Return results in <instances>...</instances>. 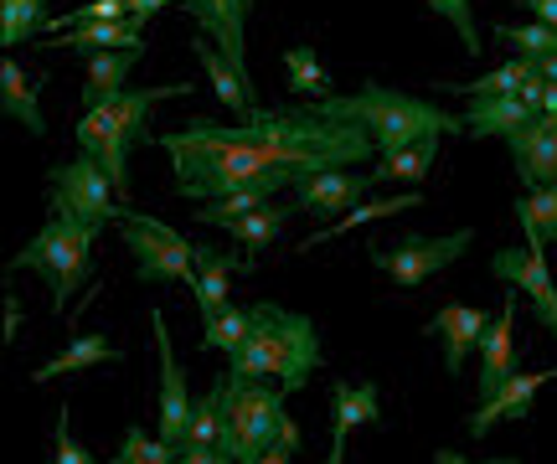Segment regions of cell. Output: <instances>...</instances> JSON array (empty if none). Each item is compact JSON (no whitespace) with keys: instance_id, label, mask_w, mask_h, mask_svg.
Returning a JSON list of instances; mask_svg holds the SVG:
<instances>
[{"instance_id":"cell-1","label":"cell","mask_w":557,"mask_h":464,"mask_svg":"<svg viewBox=\"0 0 557 464\" xmlns=\"http://www.w3.org/2000/svg\"><path fill=\"white\" fill-rule=\"evenodd\" d=\"M186 129H197L201 140L218 145H259V150H289V155H310L320 165H361L367 155H377L372 135L361 124H341V120H320L315 109H253L238 124H218V120H186Z\"/></svg>"},{"instance_id":"cell-2","label":"cell","mask_w":557,"mask_h":464,"mask_svg":"<svg viewBox=\"0 0 557 464\" xmlns=\"http://www.w3.org/2000/svg\"><path fill=\"white\" fill-rule=\"evenodd\" d=\"M160 150L176 165V191L186 202H218L238 186L274 176V171H299V176H315L331 165L310 161V155H289V150H259V145H218L201 140L197 129H171L160 135Z\"/></svg>"},{"instance_id":"cell-3","label":"cell","mask_w":557,"mask_h":464,"mask_svg":"<svg viewBox=\"0 0 557 464\" xmlns=\"http://www.w3.org/2000/svg\"><path fill=\"white\" fill-rule=\"evenodd\" d=\"M320 120H341V124H361L377 155H393L403 145L418 140H444V135H465V120L444 114L434 99H418V93H398V88H361V93H331V99L310 103Z\"/></svg>"},{"instance_id":"cell-4","label":"cell","mask_w":557,"mask_h":464,"mask_svg":"<svg viewBox=\"0 0 557 464\" xmlns=\"http://www.w3.org/2000/svg\"><path fill=\"white\" fill-rule=\"evenodd\" d=\"M320 366V330L310 315L299 310H284V304L259 300L253 304V330L248 341L227 356V372L233 377H274L284 392H299L310 383V372Z\"/></svg>"},{"instance_id":"cell-5","label":"cell","mask_w":557,"mask_h":464,"mask_svg":"<svg viewBox=\"0 0 557 464\" xmlns=\"http://www.w3.org/2000/svg\"><path fill=\"white\" fill-rule=\"evenodd\" d=\"M181 93H191V83L124 88L120 99L99 103V109H83L78 129H73V135H78V150H88V155H94V161L114 176V186H120V202L129 197V155L150 140V129H145L150 109H156L160 99H181Z\"/></svg>"},{"instance_id":"cell-6","label":"cell","mask_w":557,"mask_h":464,"mask_svg":"<svg viewBox=\"0 0 557 464\" xmlns=\"http://www.w3.org/2000/svg\"><path fill=\"white\" fill-rule=\"evenodd\" d=\"M284 387H269L263 377H233L222 372V449L238 464H259L269 444H278L284 428Z\"/></svg>"},{"instance_id":"cell-7","label":"cell","mask_w":557,"mask_h":464,"mask_svg":"<svg viewBox=\"0 0 557 464\" xmlns=\"http://www.w3.org/2000/svg\"><path fill=\"white\" fill-rule=\"evenodd\" d=\"M94 248H99V233H88L83 223H67V217H47L32 233V242L11 259V268L41 274L52 289V310H62L73 289L94 279Z\"/></svg>"},{"instance_id":"cell-8","label":"cell","mask_w":557,"mask_h":464,"mask_svg":"<svg viewBox=\"0 0 557 464\" xmlns=\"http://www.w3.org/2000/svg\"><path fill=\"white\" fill-rule=\"evenodd\" d=\"M47 206L52 217H67V223H83L88 233H103V227L120 217V186L103 171L88 150H78L73 161H62L47 171Z\"/></svg>"},{"instance_id":"cell-9","label":"cell","mask_w":557,"mask_h":464,"mask_svg":"<svg viewBox=\"0 0 557 464\" xmlns=\"http://www.w3.org/2000/svg\"><path fill=\"white\" fill-rule=\"evenodd\" d=\"M114 223H120V242L135 259L139 284H186V289H197V242H186L171 223L129 212V206H120Z\"/></svg>"},{"instance_id":"cell-10","label":"cell","mask_w":557,"mask_h":464,"mask_svg":"<svg viewBox=\"0 0 557 464\" xmlns=\"http://www.w3.org/2000/svg\"><path fill=\"white\" fill-rule=\"evenodd\" d=\"M470 242H475V233H470V227H459V233H449V238L403 233V238H393V242H372V263H377L393 284L418 289L423 279H434L438 268H449V263L465 259V253H470Z\"/></svg>"},{"instance_id":"cell-11","label":"cell","mask_w":557,"mask_h":464,"mask_svg":"<svg viewBox=\"0 0 557 464\" xmlns=\"http://www.w3.org/2000/svg\"><path fill=\"white\" fill-rule=\"evenodd\" d=\"M491 274L506 279L517 294L532 300L542 330L557 341V284H553V274H547V253H542V242H527V248H500L496 259H491Z\"/></svg>"},{"instance_id":"cell-12","label":"cell","mask_w":557,"mask_h":464,"mask_svg":"<svg viewBox=\"0 0 557 464\" xmlns=\"http://www.w3.org/2000/svg\"><path fill=\"white\" fill-rule=\"evenodd\" d=\"M150 330H156V346H160V439L165 444H186V424H191V392H186V377H181V362L171 351V330H165V315L150 310Z\"/></svg>"},{"instance_id":"cell-13","label":"cell","mask_w":557,"mask_h":464,"mask_svg":"<svg viewBox=\"0 0 557 464\" xmlns=\"http://www.w3.org/2000/svg\"><path fill=\"white\" fill-rule=\"evenodd\" d=\"M181 5H186V16L207 32V41H218V52L238 67V78L253 83L248 78V41H243L253 0H181Z\"/></svg>"},{"instance_id":"cell-14","label":"cell","mask_w":557,"mask_h":464,"mask_svg":"<svg viewBox=\"0 0 557 464\" xmlns=\"http://www.w3.org/2000/svg\"><path fill=\"white\" fill-rule=\"evenodd\" d=\"M372 186H377L372 171H315L295 181V206L310 217H336V212H351Z\"/></svg>"},{"instance_id":"cell-15","label":"cell","mask_w":557,"mask_h":464,"mask_svg":"<svg viewBox=\"0 0 557 464\" xmlns=\"http://www.w3.org/2000/svg\"><path fill=\"white\" fill-rule=\"evenodd\" d=\"M429 330L444 341V377H459L465 362H470V351H480V341H485L491 315L475 310V304H444L434 321H429Z\"/></svg>"},{"instance_id":"cell-16","label":"cell","mask_w":557,"mask_h":464,"mask_svg":"<svg viewBox=\"0 0 557 464\" xmlns=\"http://www.w3.org/2000/svg\"><path fill=\"white\" fill-rule=\"evenodd\" d=\"M511 161H517V176L527 181V191L537 186H557V120L553 114H537V120L511 135Z\"/></svg>"},{"instance_id":"cell-17","label":"cell","mask_w":557,"mask_h":464,"mask_svg":"<svg viewBox=\"0 0 557 464\" xmlns=\"http://www.w3.org/2000/svg\"><path fill=\"white\" fill-rule=\"evenodd\" d=\"M553 377H557V366H542V372H511L500 392L480 398V413H470V434H475V439H485L500 418H521L527 407L537 403V392L553 383Z\"/></svg>"},{"instance_id":"cell-18","label":"cell","mask_w":557,"mask_h":464,"mask_svg":"<svg viewBox=\"0 0 557 464\" xmlns=\"http://www.w3.org/2000/svg\"><path fill=\"white\" fill-rule=\"evenodd\" d=\"M517 289L506 294V304H500V315L491 321V330H485V341H480V398H491V392H500L506 387V377L517 372Z\"/></svg>"},{"instance_id":"cell-19","label":"cell","mask_w":557,"mask_h":464,"mask_svg":"<svg viewBox=\"0 0 557 464\" xmlns=\"http://www.w3.org/2000/svg\"><path fill=\"white\" fill-rule=\"evenodd\" d=\"M37 47H62V52H124V47H145V21L124 16V21H83L67 26L58 37H41Z\"/></svg>"},{"instance_id":"cell-20","label":"cell","mask_w":557,"mask_h":464,"mask_svg":"<svg viewBox=\"0 0 557 464\" xmlns=\"http://www.w3.org/2000/svg\"><path fill=\"white\" fill-rule=\"evenodd\" d=\"M361 424H382V387L377 383H331V449L346 454V439Z\"/></svg>"},{"instance_id":"cell-21","label":"cell","mask_w":557,"mask_h":464,"mask_svg":"<svg viewBox=\"0 0 557 464\" xmlns=\"http://www.w3.org/2000/svg\"><path fill=\"white\" fill-rule=\"evenodd\" d=\"M248 268H253V263H238L233 253L197 248V289H191V300H197L201 321H212V315H222V310L233 304V279L248 274Z\"/></svg>"},{"instance_id":"cell-22","label":"cell","mask_w":557,"mask_h":464,"mask_svg":"<svg viewBox=\"0 0 557 464\" xmlns=\"http://www.w3.org/2000/svg\"><path fill=\"white\" fill-rule=\"evenodd\" d=\"M465 120V135H500V140H511L517 129L537 120V109L521 99V93H485V99H470V109L459 114Z\"/></svg>"},{"instance_id":"cell-23","label":"cell","mask_w":557,"mask_h":464,"mask_svg":"<svg viewBox=\"0 0 557 464\" xmlns=\"http://www.w3.org/2000/svg\"><path fill=\"white\" fill-rule=\"evenodd\" d=\"M299 171H274V176H259V181L238 186V191H227V197H218V202L207 206H191L197 212V223H227V217H243V212H259V206H269L278 197V191H295Z\"/></svg>"},{"instance_id":"cell-24","label":"cell","mask_w":557,"mask_h":464,"mask_svg":"<svg viewBox=\"0 0 557 464\" xmlns=\"http://www.w3.org/2000/svg\"><path fill=\"white\" fill-rule=\"evenodd\" d=\"M37 88H41V83L32 78V73H26L16 58L0 62V114H5V120H16L21 129L32 135V140H37V135H47V120H41Z\"/></svg>"},{"instance_id":"cell-25","label":"cell","mask_w":557,"mask_h":464,"mask_svg":"<svg viewBox=\"0 0 557 464\" xmlns=\"http://www.w3.org/2000/svg\"><path fill=\"white\" fill-rule=\"evenodd\" d=\"M145 47H124V52H88V83H83V109H99V103L120 99L129 73Z\"/></svg>"},{"instance_id":"cell-26","label":"cell","mask_w":557,"mask_h":464,"mask_svg":"<svg viewBox=\"0 0 557 464\" xmlns=\"http://www.w3.org/2000/svg\"><path fill=\"white\" fill-rule=\"evenodd\" d=\"M413 206H423V197H418V191H398V197H382V202H361V206H351V212H341V217H336L331 227L310 233V238L299 242V253H310V248H325L331 238H341V233H351V227H361V223L403 217V212H413Z\"/></svg>"},{"instance_id":"cell-27","label":"cell","mask_w":557,"mask_h":464,"mask_svg":"<svg viewBox=\"0 0 557 464\" xmlns=\"http://www.w3.org/2000/svg\"><path fill=\"white\" fill-rule=\"evenodd\" d=\"M191 52H197V62L207 67V78H212V93H218V99L227 103V109H233L238 120L259 109V99H253V83H243V78H238V67L222 58L218 47H207V41H191Z\"/></svg>"},{"instance_id":"cell-28","label":"cell","mask_w":557,"mask_h":464,"mask_svg":"<svg viewBox=\"0 0 557 464\" xmlns=\"http://www.w3.org/2000/svg\"><path fill=\"white\" fill-rule=\"evenodd\" d=\"M99 362H124V351L114 341H103L99 330H83L78 341H67V351H58L47 366L32 372V383H52V377H67V372H83V366H99Z\"/></svg>"},{"instance_id":"cell-29","label":"cell","mask_w":557,"mask_h":464,"mask_svg":"<svg viewBox=\"0 0 557 464\" xmlns=\"http://www.w3.org/2000/svg\"><path fill=\"white\" fill-rule=\"evenodd\" d=\"M299 206H259V212H243V217H227V223H218L227 238L238 242V248H248V253H259V248H269V242L284 233V223L295 217Z\"/></svg>"},{"instance_id":"cell-30","label":"cell","mask_w":557,"mask_h":464,"mask_svg":"<svg viewBox=\"0 0 557 464\" xmlns=\"http://www.w3.org/2000/svg\"><path fill=\"white\" fill-rule=\"evenodd\" d=\"M434 155H438V140H418V145H403V150H393V155H382V165L372 171L377 181H408L418 186L429 171H434Z\"/></svg>"},{"instance_id":"cell-31","label":"cell","mask_w":557,"mask_h":464,"mask_svg":"<svg viewBox=\"0 0 557 464\" xmlns=\"http://www.w3.org/2000/svg\"><path fill=\"white\" fill-rule=\"evenodd\" d=\"M47 0H0V41L5 47H21L47 32Z\"/></svg>"},{"instance_id":"cell-32","label":"cell","mask_w":557,"mask_h":464,"mask_svg":"<svg viewBox=\"0 0 557 464\" xmlns=\"http://www.w3.org/2000/svg\"><path fill=\"white\" fill-rule=\"evenodd\" d=\"M284 73H289V88L305 93V99H331V73H325V62H320L315 47H289L284 52Z\"/></svg>"},{"instance_id":"cell-33","label":"cell","mask_w":557,"mask_h":464,"mask_svg":"<svg viewBox=\"0 0 557 464\" xmlns=\"http://www.w3.org/2000/svg\"><path fill=\"white\" fill-rule=\"evenodd\" d=\"M517 223L527 227V242H557V186H537L517 202Z\"/></svg>"},{"instance_id":"cell-34","label":"cell","mask_w":557,"mask_h":464,"mask_svg":"<svg viewBox=\"0 0 557 464\" xmlns=\"http://www.w3.org/2000/svg\"><path fill=\"white\" fill-rule=\"evenodd\" d=\"M532 78H542L537 62L532 58H517L506 62V67H496V73H485V78H470V83H449L455 93H470V99H485V93H521Z\"/></svg>"},{"instance_id":"cell-35","label":"cell","mask_w":557,"mask_h":464,"mask_svg":"<svg viewBox=\"0 0 557 464\" xmlns=\"http://www.w3.org/2000/svg\"><path fill=\"white\" fill-rule=\"evenodd\" d=\"M248 330H253V304H248V310L227 304L222 315L201 321V346H207V351H227V356H233V351L248 341Z\"/></svg>"},{"instance_id":"cell-36","label":"cell","mask_w":557,"mask_h":464,"mask_svg":"<svg viewBox=\"0 0 557 464\" xmlns=\"http://www.w3.org/2000/svg\"><path fill=\"white\" fill-rule=\"evenodd\" d=\"M181 449H222V383L197 398L191 407V424H186V444Z\"/></svg>"},{"instance_id":"cell-37","label":"cell","mask_w":557,"mask_h":464,"mask_svg":"<svg viewBox=\"0 0 557 464\" xmlns=\"http://www.w3.org/2000/svg\"><path fill=\"white\" fill-rule=\"evenodd\" d=\"M181 449L176 444H165L160 434H145L139 424L124 428V444L120 454H114V464H176Z\"/></svg>"},{"instance_id":"cell-38","label":"cell","mask_w":557,"mask_h":464,"mask_svg":"<svg viewBox=\"0 0 557 464\" xmlns=\"http://www.w3.org/2000/svg\"><path fill=\"white\" fill-rule=\"evenodd\" d=\"M500 41H511L521 58H547V52H557V26H547V21H500L496 26Z\"/></svg>"},{"instance_id":"cell-39","label":"cell","mask_w":557,"mask_h":464,"mask_svg":"<svg viewBox=\"0 0 557 464\" xmlns=\"http://www.w3.org/2000/svg\"><path fill=\"white\" fill-rule=\"evenodd\" d=\"M434 16H444L449 26L459 32V47L470 52V58H480V26H475V0H423Z\"/></svg>"},{"instance_id":"cell-40","label":"cell","mask_w":557,"mask_h":464,"mask_svg":"<svg viewBox=\"0 0 557 464\" xmlns=\"http://www.w3.org/2000/svg\"><path fill=\"white\" fill-rule=\"evenodd\" d=\"M47 464H99L88 449L73 439V424H67V407H62V418H58V434H52V460Z\"/></svg>"},{"instance_id":"cell-41","label":"cell","mask_w":557,"mask_h":464,"mask_svg":"<svg viewBox=\"0 0 557 464\" xmlns=\"http://www.w3.org/2000/svg\"><path fill=\"white\" fill-rule=\"evenodd\" d=\"M176 464H238L227 449H181Z\"/></svg>"},{"instance_id":"cell-42","label":"cell","mask_w":557,"mask_h":464,"mask_svg":"<svg viewBox=\"0 0 557 464\" xmlns=\"http://www.w3.org/2000/svg\"><path fill=\"white\" fill-rule=\"evenodd\" d=\"M527 5V16L532 21H547V26H557V0H521Z\"/></svg>"},{"instance_id":"cell-43","label":"cell","mask_w":557,"mask_h":464,"mask_svg":"<svg viewBox=\"0 0 557 464\" xmlns=\"http://www.w3.org/2000/svg\"><path fill=\"white\" fill-rule=\"evenodd\" d=\"M160 5H181V0H129V11H135L139 21H150L160 11Z\"/></svg>"},{"instance_id":"cell-44","label":"cell","mask_w":557,"mask_h":464,"mask_svg":"<svg viewBox=\"0 0 557 464\" xmlns=\"http://www.w3.org/2000/svg\"><path fill=\"white\" fill-rule=\"evenodd\" d=\"M278 444L289 449V454L299 449V428H295V418H284V428H278Z\"/></svg>"},{"instance_id":"cell-45","label":"cell","mask_w":557,"mask_h":464,"mask_svg":"<svg viewBox=\"0 0 557 464\" xmlns=\"http://www.w3.org/2000/svg\"><path fill=\"white\" fill-rule=\"evenodd\" d=\"M289 460H295V454H289L284 444H269V449L259 454V464H289Z\"/></svg>"},{"instance_id":"cell-46","label":"cell","mask_w":557,"mask_h":464,"mask_svg":"<svg viewBox=\"0 0 557 464\" xmlns=\"http://www.w3.org/2000/svg\"><path fill=\"white\" fill-rule=\"evenodd\" d=\"M16 325H21V304H16V300H5V341L16 336Z\"/></svg>"},{"instance_id":"cell-47","label":"cell","mask_w":557,"mask_h":464,"mask_svg":"<svg viewBox=\"0 0 557 464\" xmlns=\"http://www.w3.org/2000/svg\"><path fill=\"white\" fill-rule=\"evenodd\" d=\"M532 62H537V73H542V78L557 83V52H547V58H532Z\"/></svg>"},{"instance_id":"cell-48","label":"cell","mask_w":557,"mask_h":464,"mask_svg":"<svg viewBox=\"0 0 557 464\" xmlns=\"http://www.w3.org/2000/svg\"><path fill=\"white\" fill-rule=\"evenodd\" d=\"M542 114H553V120H557V83H547V88H542Z\"/></svg>"},{"instance_id":"cell-49","label":"cell","mask_w":557,"mask_h":464,"mask_svg":"<svg viewBox=\"0 0 557 464\" xmlns=\"http://www.w3.org/2000/svg\"><path fill=\"white\" fill-rule=\"evenodd\" d=\"M434 464H470V460H465V454H455V449H438Z\"/></svg>"},{"instance_id":"cell-50","label":"cell","mask_w":557,"mask_h":464,"mask_svg":"<svg viewBox=\"0 0 557 464\" xmlns=\"http://www.w3.org/2000/svg\"><path fill=\"white\" fill-rule=\"evenodd\" d=\"M325 464H346V454H336V449H331V454H325Z\"/></svg>"},{"instance_id":"cell-51","label":"cell","mask_w":557,"mask_h":464,"mask_svg":"<svg viewBox=\"0 0 557 464\" xmlns=\"http://www.w3.org/2000/svg\"><path fill=\"white\" fill-rule=\"evenodd\" d=\"M485 464H517V460H485Z\"/></svg>"}]
</instances>
